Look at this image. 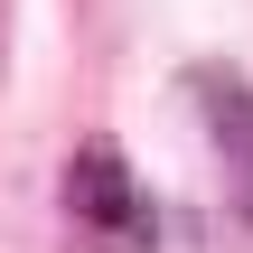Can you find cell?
Masks as SVG:
<instances>
[{"label":"cell","mask_w":253,"mask_h":253,"mask_svg":"<svg viewBox=\"0 0 253 253\" xmlns=\"http://www.w3.org/2000/svg\"><path fill=\"white\" fill-rule=\"evenodd\" d=\"M66 216L94 235L84 253H150V207H141V188H131L113 141H84L66 160Z\"/></svg>","instance_id":"6da1fadb"},{"label":"cell","mask_w":253,"mask_h":253,"mask_svg":"<svg viewBox=\"0 0 253 253\" xmlns=\"http://www.w3.org/2000/svg\"><path fill=\"white\" fill-rule=\"evenodd\" d=\"M207 122H216V141L235 150V169L253 178V94L244 84H207Z\"/></svg>","instance_id":"7a4b0ae2"}]
</instances>
